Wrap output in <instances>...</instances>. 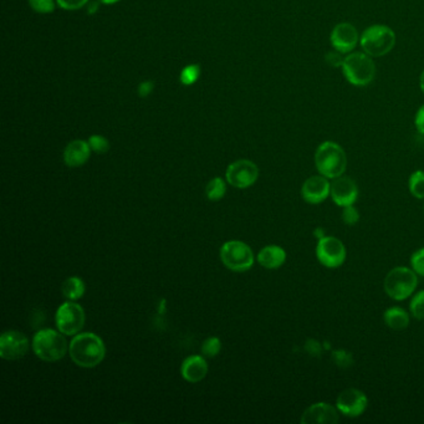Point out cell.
Masks as SVG:
<instances>
[{
	"label": "cell",
	"mask_w": 424,
	"mask_h": 424,
	"mask_svg": "<svg viewBox=\"0 0 424 424\" xmlns=\"http://www.w3.org/2000/svg\"><path fill=\"white\" fill-rule=\"evenodd\" d=\"M70 357L76 365L92 369L104 361L106 355L104 341L92 332L75 336L70 342Z\"/></svg>",
	"instance_id": "6da1fadb"
},
{
	"label": "cell",
	"mask_w": 424,
	"mask_h": 424,
	"mask_svg": "<svg viewBox=\"0 0 424 424\" xmlns=\"http://www.w3.org/2000/svg\"><path fill=\"white\" fill-rule=\"evenodd\" d=\"M315 164L321 176L335 179L345 173L347 157L340 144L326 141L321 143L315 152Z\"/></svg>",
	"instance_id": "7a4b0ae2"
},
{
	"label": "cell",
	"mask_w": 424,
	"mask_h": 424,
	"mask_svg": "<svg viewBox=\"0 0 424 424\" xmlns=\"http://www.w3.org/2000/svg\"><path fill=\"white\" fill-rule=\"evenodd\" d=\"M33 350L40 360L55 362L64 359L68 352V341L63 332L53 329H44L35 334Z\"/></svg>",
	"instance_id": "3957f363"
},
{
	"label": "cell",
	"mask_w": 424,
	"mask_h": 424,
	"mask_svg": "<svg viewBox=\"0 0 424 424\" xmlns=\"http://www.w3.org/2000/svg\"><path fill=\"white\" fill-rule=\"evenodd\" d=\"M360 44L371 58L385 56L395 48V31L386 25H372L364 31Z\"/></svg>",
	"instance_id": "277c9868"
},
{
	"label": "cell",
	"mask_w": 424,
	"mask_h": 424,
	"mask_svg": "<svg viewBox=\"0 0 424 424\" xmlns=\"http://www.w3.org/2000/svg\"><path fill=\"white\" fill-rule=\"evenodd\" d=\"M342 70L347 81L355 86H367L375 79V63L366 53H354L346 56Z\"/></svg>",
	"instance_id": "5b68a950"
},
{
	"label": "cell",
	"mask_w": 424,
	"mask_h": 424,
	"mask_svg": "<svg viewBox=\"0 0 424 424\" xmlns=\"http://www.w3.org/2000/svg\"><path fill=\"white\" fill-rule=\"evenodd\" d=\"M385 290L391 299L406 300L415 292L418 285L417 272L410 267H398L392 269L385 279Z\"/></svg>",
	"instance_id": "8992f818"
},
{
	"label": "cell",
	"mask_w": 424,
	"mask_h": 424,
	"mask_svg": "<svg viewBox=\"0 0 424 424\" xmlns=\"http://www.w3.org/2000/svg\"><path fill=\"white\" fill-rule=\"evenodd\" d=\"M221 259L229 270L247 272L254 265V254L250 247L239 240L224 243L221 248Z\"/></svg>",
	"instance_id": "52a82bcc"
},
{
	"label": "cell",
	"mask_w": 424,
	"mask_h": 424,
	"mask_svg": "<svg viewBox=\"0 0 424 424\" xmlns=\"http://www.w3.org/2000/svg\"><path fill=\"white\" fill-rule=\"evenodd\" d=\"M55 321L60 332H63L64 335H76L84 327V309L76 302L66 301L56 311Z\"/></svg>",
	"instance_id": "ba28073f"
},
{
	"label": "cell",
	"mask_w": 424,
	"mask_h": 424,
	"mask_svg": "<svg viewBox=\"0 0 424 424\" xmlns=\"http://www.w3.org/2000/svg\"><path fill=\"white\" fill-rule=\"evenodd\" d=\"M316 257L326 267H340L346 260V248L335 237H321L316 245Z\"/></svg>",
	"instance_id": "9c48e42d"
},
{
	"label": "cell",
	"mask_w": 424,
	"mask_h": 424,
	"mask_svg": "<svg viewBox=\"0 0 424 424\" xmlns=\"http://www.w3.org/2000/svg\"><path fill=\"white\" fill-rule=\"evenodd\" d=\"M228 183L234 188L252 187L259 178V168L249 159H239L229 164L226 172Z\"/></svg>",
	"instance_id": "30bf717a"
},
{
	"label": "cell",
	"mask_w": 424,
	"mask_h": 424,
	"mask_svg": "<svg viewBox=\"0 0 424 424\" xmlns=\"http://www.w3.org/2000/svg\"><path fill=\"white\" fill-rule=\"evenodd\" d=\"M29 350L28 337L19 331H5L0 337V357L14 361L23 359Z\"/></svg>",
	"instance_id": "8fae6325"
},
{
	"label": "cell",
	"mask_w": 424,
	"mask_h": 424,
	"mask_svg": "<svg viewBox=\"0 0 424 424\" xmlns=\"http://www.w3.org/2000/svg\"><path fill=\"white\" fill-rule=\"evenodd\" d=\"M369 406V398L362 391L357 388H347L342 391L337 401H336V407L340 410L341 415L356 418L360 417Z\"/></svg>",
	"instance_id": "7c38bea8"
},
{
	"label": "cell",
	"mask_w": 424,
	"mask_h": 424,
	"mask_svg": "<svg viewBox=\"0 0 424 424\" xmlns=\"http://www.w3.org/2000/svg\"><path fill=\"white\" fill-rule=\"evenodd\" d=\"M330 196L339 207L354 206L359 198V187L352 178L340 176L331 183Z\"/></svg>",
	"instance_id": "4fadbf2b"
},
{
	"label": "cell",
	"mask_w": 424,
	"mask_h": 424,
	"mask_svg": "<svg viewBox=\"0 0 424 424\" xmlns=\"http://www.w3.org/2000/svg\"><path fill=\"white\" fill-rule=\"evenodd\" d=\"M330 41L334 49L346 54L355 49L359 43V33L350 23H340L331 31Z\"/></svg>",
	"instance_id": "5bb4252c"
},
{
	"label": "cell",
	"mask_w": 424,
	"mask_h": 424,
	"mask_svg": "<svg viewBox=\"0 0 424 424\" xmlns=\"http://www.w3.org/2000/svg\"><path fill=\"white\" fill-rule=\"evenodd\" d=\"M331 183L324 176H312L301 187V197L310 204H320L330 196Z\"/></svg>",
	"instance_id": "9a60e30c"
},
{
	"label": "cell",
	"mask_w": 424,
	"mask_h": 424,
	"mask_svg": "<svg viewBox=\"0 0 424 424\" xmlns=\"http://www.w3.org/2000/svg\"><path fill=\"white\" fill-rule=\"evenodd\" d=\"M340 420V410L330 403H315L310 406L301 415L302 424H335Z\"/></svg>",
	"instance_id": "2e32d148"
},
{
	"label": "cell",
	"mask_w": 424,
	"mask_h": 424,
	"mask_svg": "<svg viewBox=\"0 0 424 424\" xmlns=\"http://www.w3.org/2000/svg\"><path fill=\"white\" fill-rule=\"evenodd\" d=\"M90 153H91V147L89 142L83 139H75L65 148V164L71 168L81 167L89 161Z\"/></svg>",
	"instance_id": "e0dca14e"
},
{
	"label": "cell",
	"mask_w": 424,
	"mask_h": 424,
	"mask_svg": "<svg viewBox=\"0 0 424 424\" xmlns=\"http://www.w3.org/2000/svg\"><path fill=\"white\" fill-rule=\"evenodd\" d=\"M208 369L209 367H208L207 361L203 356H189L183 361L181 373H182L183 378L187 382L197 383L207 376Z\"/></svg>",
	"instance_id": "ac0fdd59"
},
{
	"label": "cell",
	"mask_w": 424,
	"mask_h": 424,
	"mask_svg": "<svg viewBox=\"0 0 424 424\" xmlns=\"http://www.w3.org/2000/svg\"><path fill=\"white\" fill-rule=\"evenodd\" d=\"M286 260V252L279 245H267L258 254V262L265 269H279Z\"/></svg>",
	"instance_id": "d6986e66"
},
{
	"label": "cell",
	"mask_w": 424,
	"mask_h": 424,
	"mask_svg": "<svg viewBox=\"0 0 424 424\" xmlns=\"http://www.w3.org/2000/svg\"><path fill=\"white\" fill-rule=\"evenodd\" d=\"M386 325L396 331L405 330L410 325V315L402 307H390L383 314Z\"/></svg>",
	"instance_id": "ffe728a7"
},
{
	"label": "cell",
	"mask_w": 424,
	"mask_h": 424,
	"mask_svg": "<svg viewBox=\"0 0 424 424\" xmlns=\"http://www.w3.org/2000/svg\"><path fill=\"white\" fill-rule=\"evenodd\" d=\"M61 292L68 300H79L85 294V282L78 277H68L63 282Z\"/></svg>",
	"instance_id": "44dd1931"
},
{
	"label": "cell",
	"mask_w": 424,
	"mask_h": 424,
	"mask_svg": "<svg viewBox=\"0 0 424 424\" xmlns=\"http://www.w3.org/2000/svg\"><path fill=\"white\" fill-rule=\"evenodd\" d=\"M226 193H227V186L221 177L213 178L206 187V196L212 202H217V201L223 199Z\"/></svg>",
	"instance_id": "7402d4cb"
},
{
	"label": "cell",
	"mask_w": 424,
	"mask_h": 424,
	"mask_svg": "<svg viewBox=\"0 0 424 424\" xmlns=\"http://www.w3.org/2000/svg\"><path fill=\"white\" fill-rule=\"evenodd\" d=\"M408 187L413 197L424 199V171H415L410 174Z\"/></svg>",
	"instance_id": "603a6c76"
},
{
	"label": "cell",
	"mask_w": 424,
	"mask_h": 424,
	"mask_svg": "<svg viewBox=\"0 0 424 424\" xmlns=\"http://www.w3.org/2000/svg\"><path fill=\"white\" fill-rule=\"evenodd\" d=\"M199 76H201V66L197 64H191L182 70L179 80L183 85L189 86V85L196 84Z\"/></svg>",
	"instance_id": "cb8c5ba5"
},
{
	"label": "cell",
	"mask_w": 424,
	"mask_h": 424,
	"mask_svg": "<svg viewBox=\"0 0 424 424\" xmlns=\"http://www.w3.org/2000/svg\"><path fill=\"white\" fill-rule=\"evenodd\" d=\"M221 349H222V342L216 336H212L203 342L202 354L206 357H216Z\"/></svg>",
	"instance_id": "d4e9b609"
},
{
	"label": "cell",
	"mask_w": 424,
	"mask_h": 424,
	"mask_svg": "<svg viewBox=\"0 0 424 424\" xmlns=\"http://www.w3.org/2000/svg\"><path fill=\"white\" fill-rule=\"evenodd\" d=\"M410 312L415 319L424 320V290L420 291L418 294L413 296L410 301Z\"/></svg>",
	"instance_id": "484cf974"
},
{
	"label": "cell",
	"mask_w": 424,
	"mask_h": 424,
	"mask_svg": "<svg viewBox=\"0 0 424 424\" xmlns=\"http://www.w3.org/2000/svg\"><path fill=\"white\" fill-rule=\"evenodd\" d=\"M88 142L91 147V151H94V152L106 153L109 151L110 142L107 139H105L104 136L92 134Z\"/></svg>",
	"instance_id": "4316f807"
},
{
	"label": "cell",
	"mask_w": 424,
	"mask_h": 424,
	"mask_svg": "<svg viewBox=\"0 0 424 424\" xmlns=\"http://www.w3.org/2000/svg\"><path fill=\"white\" fill-rule=\"evenodd\" d=\"M31 9L40 14H49L55 10L54 0H29Z\"/></svg>",
	"instance_id": "83f0119b"
},
{
	"label": "cell",
	"mask_w": 424,
	"mask_h": 424,
	"mask_svg": "<svg viewBox=\"0 0 424 424\" xmlns=\"http://www.w3.org/2000/svg\"><path fill=\"white\" fill-rule=\"evenodd\" d=\"M410 265L418 275L424 277V248L417 250L410 257Z\"/></svg>",
	"instance_id": "f1b7e54d"
},
{
	"label": "cell",
	"mask_w": 424,
	"mask_h": 424,
	"mask_svg": "<svg viewBox=\"0 0 424 424\" xmlns=\"http://www.w3.org/2000/svg\"><path fill=\"white\" fill-rule=\"evenodd\" d=\"M342 221L347 226H355L356 223L360 221V213H359V211L354 206L344 207V211H342Z\"/></svg>",
	"instance_id": "f546056e"
},
{
	"label": "cell",
	"mask_w": 424,
	"mask_h": 424,
	"mask_svg": "<svg viewBox=\"0 0 424 424\" xmlns=\"http://www.w3.org/2000/svg\"><path fill=\"white\" fill-rule=\"evenodd\" d=\"M90 0H56L60 8L65 10H78L88 5Z\"/></svg>",
	"instance_id": "4dcf8cb0"
},
{
	"label": "cell",
	"mask_w": 424,
	"mask_h": 424,
	"mask_svg": "<svg viewBox=\"0 0 424 424\" xmlns=\"http://www.w3.org/2000/svg\"><path fill=\"white\" fill-rule=\"evenodd\" d=\"M342 53L340 51H330V53H327L325 56L326 63L332 66V68H342V65H344V58H342Z\"/></svg>",
	"instance_id": "1f68e13d"
},
{
	"label": "cell",
	"mask_w": 424,
	"mask_h": 424,
	"mask_svg": "<svg viewBox=\"0 0 424 424\" xmlns=\"http://www.w3.org/2000/svg\"><path fill=\"white\" fill-rule=\"evenodd\" d=\"M153 89H154V84L149 80H146L141 83L139 86V97H147L149 95L152 94Z\"/></svg>",
	"instance_id": "d6a6232c"
},
{
	"label": "cell",
	"mask_w": 424,
	"mask_h": 424,
	"mask_svg": "<svg viewBox=\"0 0 424 424\" xmlns=\"http://www.w3.org/2000/svg\"><path fill=\"white\" fill-rule=\"evenodd\" d=\"M334 357H335L337 365H350L351 362H352L351 356L349 354H346L345 351H336L335 354H334Z\"/></svg>",
	"instance_id": "836d02e7"
},
{
	"label": "cell",
	"mask_w": 424,
	"mask_h": 424,
	"mask_svg": "<svg viewBox=\"0 0 424 424\" xmlns=\"http://www.w3.org/2000/svg\"><path fill=\"white\" fill-rule=\"evenodd\" d=\"M415 127L420 131V134H424V105L415 115Z\"/></svg>",
	"instance_id": "e575fe53"
},
{
	"label": "cell",
	"mask_w": 424,
	"mask_h": 424,
	"mask_svg": "<svg viewBox=\"0 0 424 424\" xmlns=\"http://www.w3.org/2000/svg\"><path fill=\"white\" fill-rule=\"evenodd\" d=\"M99 0H94V1H91V0H90L89 3H88V4H89V8H88V11H89V14H94V13H96V11H97V8H99Z\"/></svg>",
	"instance_id": "d590c367"
},
{
	"label": "cell",
	"mask_w": 424,
	"mask_h": 424,
	"mask_svg": "<svg viewBox=\"0 0 424 424\" xmlns=\"http://www.w3.org/2000/svg\"><path fill=\"white\" fill-rule=\"evenodd\" d=\"M100 3H102V4H115V3H117L120 0H99Z\"/></svg>",
	"instance_id": "8d00e7d4"
},
{
	"label": "cell",
	"mask_w": 424,
	"mask_h": 424,
	"mask_svg": "<svg viewBox=\"0 0 424 424\" xmlns=\"http://www.w3.org/2000/svg\"><path fill=\"white\" fill-rule=\"evenodd\" d=\"M420 90H422V91H423V94H424V71H423V73H422V75H420Z\"/></svg>",
	"instance_id": "74e56055"
}]
</instances>
